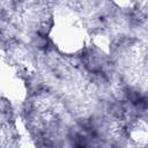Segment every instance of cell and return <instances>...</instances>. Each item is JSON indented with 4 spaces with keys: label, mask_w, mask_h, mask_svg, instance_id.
I'll list each match as a JSON object with an SVG mask.
<instances>
[{
    "label": "cell",
    "mask_w": 148,
    "mask_h": 148,
    "mask_svg": "<svg viewBox=\"0 0 148 148\" xmlns=\"http://www.w3.org/2000/svg\"><path fill=\"white\" fill-rule=\"evenodd\" d=\"M50 38L64 54L75 56L82 52L87 44V30L80 16L72 9L62 8L52 16Z\"/></svg>",
    "instance_id": "6da1fadb"
},
{
    "label": "cell",
    "mask_w": 148,
    "mask_h": 148,
    "mask_svg": "<svg viewBox=\"0 0 148 148\" xmlns=\"http://www.w3.org/2000/svg\"><path fill=\"white\" fill-rule=\"evenodd\" d=\"M25 84L18 73L9 64L0 62V95L17 103L25 97Z\"/></svg>",
    "instance_id": "7a4b0ae2"
},
{
    "label": "cell",
    "mask_w": 148,
    "mask_h": 148,
    "mask_svg": "<svg viewBox=\"0 0 148 148\" xmlns=\"http://www.w3.org/2000/svg\"><path fill=\"white\" fill-rule=\"evenodd\" d=\"M148 127H147V121L145 118H135L132 120L128 125V138L132 140L133 143L136 146L145 148L147 146V140H148Z\"/></svg>",
    "instance_id": "3957f363"
}]
</instances>
